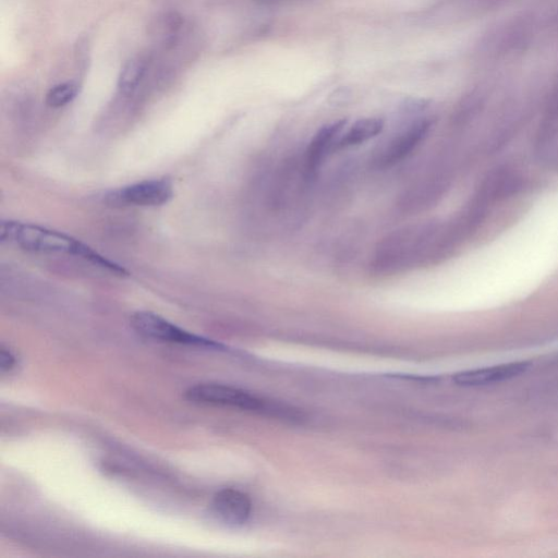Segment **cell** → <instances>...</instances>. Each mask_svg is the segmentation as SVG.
<instances>
[{
  "label": "cell",
  "mask_w": 558,
  "mask_h": 558,
  "mask_svg": "<svg viewBox=\"0 0 558 558\" xmlns=\"http://www.w3.org/2000/svg\"><path fill=\"white\" fill-rule=\"evenodd\" d=\"M131 326L138 335L147 339L215 350H225L223 344L192 333L150 311L135 312L131 316Z\"/></svg>",
  "instance_id": "7a4b0ae2"
},
{
  "label": "cell",
  "mask_w": 558,
  "mask_h": 558,
  "mask_svg": "<svg viewBox=\"0 0 558 558\" xmlns=\"http://www.w3.org/2000/svg\"><path fill=\"white\" fill-rule=\"evenodd\" d=\"M384 129V121L379 118H364L357 120L340 138L338 147H351L363 144L377 136Z\"/></svg>",
  "instance_id": "30bf717a"
},
{
  "label": "cell",
  "mask_w": 558,
  "mask_h": 558,
  "mask_svg": "<svg viewBox=\"0 0 558 558\" xmlns=\"http://www.w3.org/2000/svg\"><path fill=\"white\" fill-rule=\"evenodd\" d=\"M190 401L198 404L230 407L247 411H266L268 408L260 398L235 387L202 383L185 391Z\"/></svg>",
  "instance_id": "277c9868"
},
{
  "label": "cell",
  "mask_w": 558,
  "mask_h": 558,
  "mask_svg": "<svg viewBox=\"0 0 558 558\" xmlns=\"http://www.w3.org/2000/svg\"><path fill=\"white\" fill-rule=\"evenodd\" d=\"M257 1L269 3V2H278V1H282V0H257Z\"/></svg>",
  "instance_id": "5bb4252c"
},
{
  "label": "cell",
  "mask_w": 558,
  "mask_h": 558,
  "mask_svg": "<svg viewBox=\"0 0 558 558\" xmlns=\"http://www.w3.org/2000/svg\"><path fill=\"white\" fill-rule=\"evenodd\" d=\"M345 123V120L332 122L315 134L306 150L305 163L308 172L315 171L327 154L338 147Z\"/></svg>",
  "instance_id": "9c48e42d"
},
{
  "label": "cell",
  "mask_w": 558,
  "mask_h": 558,
  "mask_svg": "<svg viewBox=\"0 0 558 558\" xmlns=\"http://www.w3.org/2000/svg\"><path fill=\"white\" fill-rule=\"evenodd\" d=\"M148 68L146 58L137 56L130 59L122 68L119 78L118 88L123 95H131L140 86Z\"/></svg>",
  "instance_id": "8fae6325"
},
{
  "label": "cell",
  "mask_w": 558,
  "mask_h": 558,
  "mask_svg": "<svg viewBox=\"0 0 558 558\" xmlns=\"http://www.w3.org/2000/svg\"><path fill=\"white\" fill-rule=\"evenodd\" d=\"M0 240L27 252L71 255L120 277L129 275L124 267L80 240L39 225L17 220H2Z\"/></svg>",
  "instance_id": "6da1fadb"
},
{
  "label": "cell",
  "mask_w": 558,
  "mask_h": 558,
  "mask_svg": "<svg viewBox=\"0 0 558 558\" xmlns=\"http://www.w3.org/2000/svg\"><path fill=\"white\" fill-rule=\"evenodd\" d=\"M173 197V184L168 178H153L134 182L112 191L108 198L113 204L157 207Z\"/></svg>",
  "instance_id": "5b68a950"
},
{
  "label": "cell",
  "mask_w": 558,
  "mask_h": 558,
  "mask_svg": "<svg viewBox=\"0 0 558 558\" xmlns=\"http://www.w3.org/2000/svg\"><path fill=\"white\" fill-rule=\"evenodd\" d=\"M78 93V85L73 81L63 82L51 87L46 95V102L52 108L70 104Z\"/></svg>",
  "instance_id": "7c38bea8"
},
{
  "label": "cell",
  "mask_w": 558,
  "mask_h": 558,
  "mask_svg": "<svg viewBox=\"0 0 558 558\" xmlns=\"http://www.w3.org/2000/svg\"><path fill=\"white\" fill-rule=\"evenodd\" d=\"M530 362L520 361L507 364L494 365L459 372L453 375V381L460 386H484L494 383H500L518 377L525 373Z\"/></svg>",
  "instance_id": "ba28073f"
},
{
  "label": "cell",
  "mask_w": 558,
  "mask_h": 558,
  "mask_svg": "<svg viewBox=\"0 0 558 558\" xmlns=\"http://www.w3.org/2000/svg\"><path fill=\"white\" fill-rule=\"evenodd\" d=\"M425 230L413 227L403 229L387 238L377 250L375 267L387 271L408 266L418 258Z\"/></svg>",
  "instance_id": "3957f363"
},
{
  "label": "cell",
  "mask_w": 558,
  "mask_h": 558,
  "mask_svg": "<svg viewBox=\"0 0 558 558\" xmlns=\"http://www.w3.org/2000/svg\"><path fill=\"white\" fill-rule=\"evenodd\" d=\"M429 125L428 120H418L395 135L378 153L376 162L381 167H389L405 158L424 140Z\"/></svg>",
  "instance_id": "8992f818"
},
{
  "label": "cell",
  "mask_w": 558,
  "mask_h": 558,
  "mask_svg": "<svg viewBox=\"0 0 558 558\" xmlns=\"http://www.w3.org/2000/svg\"><path fill=\"white\" fill-rule=\"evenodd\" d=\"M211 510L225 524L236 526L248 520L252 502L245 493L234 488H225L214 496Z\"/></svg>",
  "instance_id": "52a82bcc"
},
{
  "label": "cell",
  "mask_w": 558,
  "mask_h": 558,
  "mask_svg": "<svg viewBox=\"0 0 558 558\" xmlns=\"http://www.w3.org/2000/svg\"><path fill=\"white\" fill-rule=\"evenodd\" d=\"M15 363H16V356L13 353V351L9 347L1 344V348H0L1 373L10 372L15 366Z\"/></svg>",
  "instance_id": "4fadbf2b"
}]
</instances>
